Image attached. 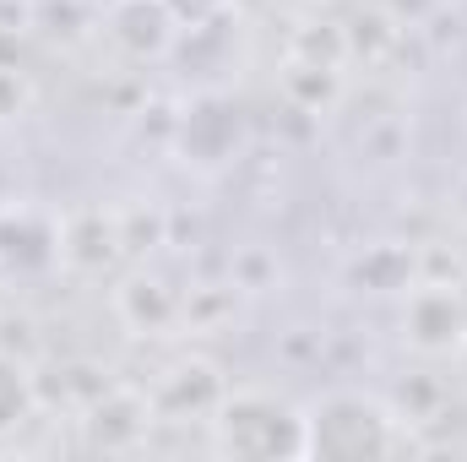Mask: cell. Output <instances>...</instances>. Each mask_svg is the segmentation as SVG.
Segmentation results:
<instances>
[{
	"instance_id": "4",
	"label": "cell",
	"mask_w": 467,
	"mask_h": 462,
	"mask_svg": "<svg viewBox=\"0 0 467 462\" xmlns=\"http://www.w3.org/2000/svg\"><path fill=\"white\" fill-rule=\"evenodd\" d=\"M109 27H115V38L130 55H163L174 44V33H180L174 11L163 0H115L109 5Z\"/></svg>"
},
{
	"instance_id": "3",
	"label": "cell",
	"mask_w": 467,
	"mask_h": 462,
	"mask_svg": "<svg viewBox=\"0 0 467 462\" xmlns=\"http://www.w3.org/2000/svg\"><path fill=\"white\" fill-rule=\"evenodd\" d=\"M408 338L430 353H446V348H462L467 338V316H462V299L451 289H424L413 294L408 305Z\"/></svg>"
},
{
	"instance_id": "6",
	"label": "cell",
	"mask_w": 467,
	"mask_h": 462,
	"mask_svg": "<svg viewBox=\"0 0 467 462\" xmlns=\"http://www.w3.org/2000/svg\"><path fill=\"white\" fill-rule=\"evenodd\" d=\"M163 5L174 11L180 27H202V22H218L229 11V0H163Z\"/></svg>"
},
{
	"instance_id": "5",
	"label": "cell",
	"mask_w": 467,
	"mask_h": 462,
	"mask_svg": "<svg viewBox=\"0 0 467 462\" xmlns=\"http://www.w3.org/2000/svg\"><path fill=\"white\" fill-rule=\"evenodd\" d=\"M27 414H33V386H27V375H22V364L0 359V436L16 430Z\"/></svg>"
},
{
	"instance_id": "2",
	"label": "cell",
	"mask_w": 467,
	"mask_h": 462,
	"mask_svg": "<svg viewBox=\"0 0 467 462\" xmlns=\"http://www.w3.org/2000/svg\"><path fill=\"white\" fill-rule=\"evenodd\" d=\"M218 452L229 457H305V414L266 392H239L218 408Z\"/></svg>"
},
{
	"instance_id": "7",
	"label": "cell",
	"mask_w": 467,
	"mask_h": 462,
	"mask_svg": "<svg viewBox=\"0 0 467 462\" xmlns=\"http://www.w3.org/2000/svg\"><path fill=\"white\" fill-rule=\"evenodd\" d=\"M462 353H467V338H462Z\"/></svg>"
},
{
	"instance_id": "1",
	"label": "cell",
	"mask_w": 467,
	"mask_h": 462,
	"mask_svg": "<svg viewBox=\"0 0 467 462\" xmlns=\"http://www.w3.org/2000/svg\"><path fill=\"white\" fill-rule=\"evenodd\" d=\"M408 446L397 414L364 392H327L305 408V457L321 462H375Z\"/></svg>"
}]
</instances>
